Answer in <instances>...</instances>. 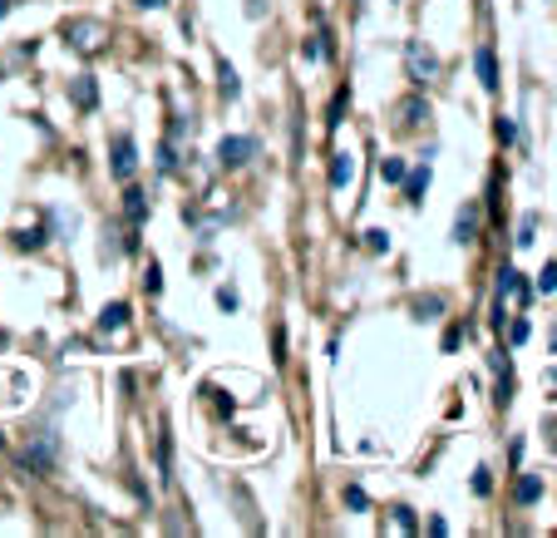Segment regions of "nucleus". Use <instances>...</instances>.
<instances>
[{"label": "nucleus", "mask_w": 557, "mask_h": 538, "mask_svg": "<svg viewBox=\"0 0 557 538\" xmlns=\"http://www.w3.org/2000/svg\"><path fill=\"white\" fill-rule=\"evenodd\" d=\"M513 494H518V504H533V499L543 494V485H537V479L528 475V479H518V489H513Z\"/></svg>", "instance_id": "9"}, {"label": "nucleus", "mask_w": 557, "mask_h": 538, "mask_svg": "<svg viewBox=\"0 0 557 538\" xmlns=\"http://www.w3.org/2000/svg\"><path fill=\"white\" fill-rule=\"evenodd\" d=\"M222 95H227V99H237V95H243V85H237V74H232L227 64H222Z\"/></svg>", "instance_id": "13"}, {"label": "nucleus", "mask_w": 557, "mask_h": 538, "mask_svg": "<svg viewBox=\"0 0 557 538\" xmlns=\"http://www.w3.org/2000/svg\"><path fill=\"white\" fill-rule=\"evenodd\" d=\"M124 317H128V306H109V311H104V327H124Z\"/></svg>", "instance_id": "15"}, {"label": "nucleus", "mask_w": 557, "mask_h": 538, "mask_svg": "<svg viewBox=\"0 0 557 538\" xmlns=\"http://www.w3.org/2000/svg\"><path fill=\"white\" fill-rule=\"evenodd\" d=\"M356 179V154H336V169H331V188H346Z\"/></svg>", "instance_id": "6"}, {"label": "nucleus", "mask_w": 557, "mask_h": 538, "mask_svg": "<svg viewBox=\"0 0 557 538\" xmlns=\"http://www.w3.org/2000/svg\"><path fill=\"white\" fill-rule=\"evenodd\" d=\"M257 154V138H247V134H232V138H222L218 144V159L227 163V169H237V163H247Z\"/></svg>", "instance_id": "2"}, {"label": "nucleus", "mask_w": 557, "mask_h": 538, "mask_svg": "<svg viewBox=\"0 0 557 538\" xmlns=\"http://www.w3.org/2000/svg\"><path fill=\"white\" fill-rule=\"evenodd\" d=\"M473 233H479V208H463L459 222H454V243H473Z\"/></svg>", "instance_id": "4"}, {"label": "nucleus", "mask_w": 557, "mask_h": 538, "mask_svg": "<svg viewBox=\"0 0 557 538\" xmlns=\"http://www.w3.org/2000/svg\"><path fill=\"white\" fill-rule=\"evenodd\" d=\"M533 233H537V212H528V218H523V228H518V247H528V243H533Z\"/></svg>", "instance_id": "12"}, {"label": "nucleus", "mask_w": 557, "mask_h": 538, "mask_svg": "<svg viewBox=\"0 0 557 538\" xmlns=\"http://www.w3.org/2000/svg\"><path fill=\"white\" fill-rule=\"evenodd\" d=\"M553 454H557V435H553Z\"/></svg>", "instance_id": "21"}, {"label": "nucleus", "mask_w": 557, "mask_h": 538, "mask_svg": "<svg viewBox=\"0 0 557 538\" xmlns=\"http://www.w3.org/2000/svg\"><path fill=\"white\" fill-rule=\"evenodd\" d=\"M380 179H385V183H405V163L400 159H385V163H380Z\"/></svg>", "instance_id": "10"}, {"label": "nucleus", "mask_w": 557, "mask_h": 538, "mask_svg": "<svg viewBox=\"0 0 557 538\" xmlns=\"http://www.w3.org/2000/svg\"><path fill=\"white\" fill-rule=\"evenodd\" d=\"M537 286H543V292H557V262H547V267H543V277H537Z\"/></svg>", "instance_id": "14"}, {"label": "nucleus", "mask_w": 557, "mask_h": 538, "mask_svg": "<svg viewBox=\"0 0 557 538\" xmlns=\"http://www.w3.org/2000/svg\"><path fill=\"white\" fill-rule=\"evenodd\" d=\"M498 296H528L523 277H518L513 267H504V272H498Z\"/></svg>", "instance_id": "7"}, {"label": "nucleus", "mask_w": 557, "mask_h": 538, "mask_svg": "<svg viewBox=\"0 0 557 538\" xmlns=\"http://www.w3.org/2000/svg\"><path fill=\"white\" fill-rule=\"evenodd\" d=\"M473 64H479V80H484V89L494 95V89H498V64H494V50H479V54H473Z\"/></svg>", "instance_id": "5"}, {"label": "nucleus", "mask_w": 557, "mask_h": 538, "mask_svg": "<svg viewBox=\"0 0 557 538\" xmlns=\"http://www.w3.org/2000/svg\"><path fill=\"white\" fill-rule=\"evenodd\" d=\"M11 5H15V0H0V15H5V11H11Z\"/></svg>", "instance_id": "20"}, {"label": "nucleus", "mask_w": 557, "mask_h": 538, "mask_svg": "<svg viewBox=\"0 0 557 538\" xmlns=\"http://www.w3.org/2000/svg\"><path fill=\"white\" fill-rule=\"evenodd\" d=\"M424 188H430V169H420V173L410 179V203H420V198H424Z\"/></svg>", "instance_id": "11"}, {"label": "nucleus", "mask_w": 557, "mask_h": 538, "mask_svg": "<svg viewBox=\"0 0 557 538\" xmlns=\"http://www.w3.org/2000/svg\"><path fill=\"white\" fill-rule=\"evenodd\" d=\"M218 306L222 311H232V306H237V292H232V286H218Z\"/></svg>", "instance_id": "16"}, {"label": "nucleus", "mask_w": 557, "mask_h": 538, "mask_svg": "<svg viewBox=\"0 0 557 538\" xmlns=\"http://www.w3.org/2000/svg\"><path fill=\"white\" fill-rule=\"evenodd\" d=\"M134 138H114V179H134Z\"/></svg>", "instance_id": "3"}, {"label": "nucleus", "mask_w": 557, "mask_h": 538, "mask_svg": "<svg viewBox=\"0 0 557 538\" xmlns=\"http://www.w3.org/2000/svg\"><path fill=\"white\" fill-rule=\"evenodd\" d=\"M138 5H144V11H158V5H163V0H138Z\"/></svg>", "instance_id": "19"}, {"label": "nucleus", "mask_w": 557, "mask_h": 538, "mask_svg": "<svg viewBox=\"0 0 557 538\" xmlns=\"http://www.w3.org/2000/svg\"><path fill=\"white\" fill-rule=\"evenodd\" d=\"M346 504H350V509H366V489L350 485V489H346Z\"/></svg>", "instance_id": "17"}, {"label": "nucleus", "mask_w": 557, "mask_h": 538, "mask_svg": "<svg viewBox=\"0 0 557 538\" xmlns=\"http://www.w3.org/2000/svg\"><path fill=\"white\" fill-rule=\"evenodd\" d=\"M405 60H410V74L420 80V85H430V80H440V54L434 50H424L420 40H410L405 45Z\"/></svg>", "instance_id": "1"}, {"label": "nucleus", "mask_w": 557, "mask_h": 538, "mask_svg": "<svg viewBox=\"0 0 557 538\" xmlns=\"http://www.w3.org/2000/svg\"><path fill=\"white\" fill-rule=\"evenodd\" d=\"M74 45H79V50H95V45H99V35H104V30H99V25H74Z\"/></svg>", "instance_id": "8"}, {"label": "nucleus", "mask_w": 557, "mask_h": 538, "mask_svg": "<svg viewBox=\"0 0 557 538\" xmlns=\"http://www.w3.org/2000/svg\"><path fill=\"white\" fill-rule=\"evenodd\" d=\"M370 237V247H375V253H385V247H389V233H380V228H375V233H366Z\"/></svg>", "instance_id": "18"}]
</instances>
